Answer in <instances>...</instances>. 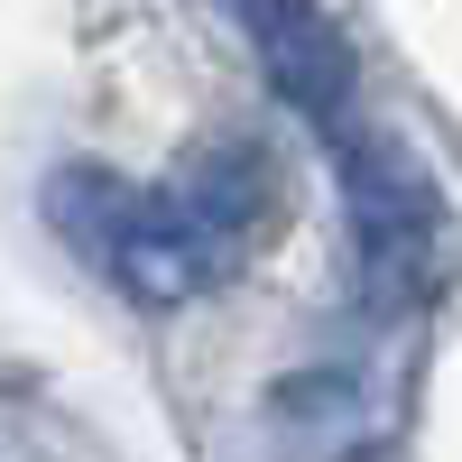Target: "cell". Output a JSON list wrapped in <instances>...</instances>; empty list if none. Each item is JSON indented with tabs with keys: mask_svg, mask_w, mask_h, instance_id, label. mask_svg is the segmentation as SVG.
Here are the masks:
<instances>
[{
	"mask_svg": "<svg viewBox=\"0 0 462 462\" xmlns=\"http://www.w3.org/2000/svg\"><path fill=\"white\" fill-rule=\"evenodd\" d=\"M47 213L121 296L185 305L259 241V222H268V158L250 139H231L185 185H167V195H139V185L102 176V167H65L47 185Z\"/></svg>",
	"mask_w": 462,
	"mask_h": 462,
	"instance_id": "1",
	"label": "cell"
},
{
	"mask_svg": "<svg viewBox=\"0 0 462 462\" xmlns=\"http://www.w3.org/2000/svg\"><path fill=\"white\" fill-rule=\"evenodd\" d=\"M333 148H342V185H352V222H361V268H370V287L426 296V287H435V259H444V204H435V185L416 176V158L389 148V139L342 130Z\"/></svg>",
	"mask_w": 462,
	"mask_h": 462,
	"instance_id": "2",
	"label": "cell"
},
{
	"mask_svg": "<svg viewBox=\"0 0 462 462\" xmlns=\"http://www.w3.org/2000/svg\"><path fill=\"white\" fill-rule=\"evenodd\" d=\"M231 19H241L259 74L278 84L305 121L324 139L352 130V102H361V74H352V47H342V28L315 10V0H231Z\"/></svg>",
	"mask_w": 462,
	"mask_h": 462,
	"instance_id": "3",
	"label": "cell"
}]
</instances>
